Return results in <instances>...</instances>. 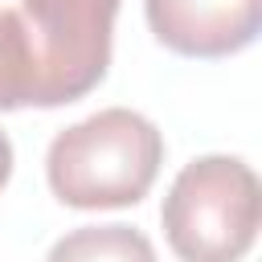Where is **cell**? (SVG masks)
Here are the masks:
<instances>
[{
  "label": "cell",
  "instance_id": "cell-4",
  "mask_svg": "<svg viewBox=\"0 0 262 262\" xmlns=\"http://www.w3.org/2000/svg\"><path fill=\"white\" fill-rule=\"evenodd\" d=\"M160 45L180 57H229L254 45L262 0H143Z\"/></svg>",
  "mask_w": 262,
  "mask_h": 262
},
{
  "label": "cell",
  "instance_id": "cell-2",
  "mask_svg": "<svg viewBox=\"0 0 262 262\" xmlns=\"http://www.w3.org/2000/svg\"><path fill=\"white\" fill-rule=\"evenodd\" d=\"M258 176L237 156H196L164 196L160 221L180 262H242L258 237Z\"/></svg>",
  "mask_w": 262,
  "mask_h": 262
},
{
  "label": "cell",
  "instance_id": "cell-5",
  "mask_svg": "<svg viewBox=\"0 0 262 262\" xmlns=\"http://www.w3.org/2000/svg\"><path fill=\"white\" fill-rule=\"evenodd\" d=\"M45 262H156V246L135 225H78L49 246Z\"/></svg>",
  "mask_w": 262,
  "mask_h": 262
},
{
  "label": "cell",
  "instance_id": "cell-3",
  "mask_svg": "<svg viewBox=\"0 0 262 262\" xmlns=\"http://www.w3.org/2000/svg\"><path fill=\"white\" fill-rule=\"evenodd\" d=\"M119 0H20L37 61L33 106H66L90 94L111 66Z\"/></svg>",
  "mask_w": 262,
  "mask_h": 262
},
{
  "label": "cell",
  "instance_id": "cell-1",
  "mask_svg": "<svg viewBox=\"0 0 262 262\" xmlns=\"http://www.w3.org/2000/svg\"><path fill=\"white\" fill-rule=\"evenodd\" d=\"M160 164V127L131 106H106L53 135L45 176L70 209H127L147 196Z\"/></svg>",
  "mask_w": 262,
  "mask_h": 262
},
{
  "label": "cell",
  "instance_id": "cell-7",
  "mask_svg": "<svg viewBox=\"0 0 262 262\" xmlns=\"http://www.w3.org/2000/svg\"><path fill=\"white\" fill-rule=\"evenodd\" d=\"M8 176H12V139L0 131V188L8 184Z\"/></svg>",
  "mask_w": 262,
  "mask_h": 262
},
{
  "label": "cell",
  "instance_id": "cell-6",
  "mask_svg": "<svg viewBox=\"0 0 262 262\" xmlns=\"http://www.w3.org/2000/svg\"><path fill=\"white\" fill-rule=\"evenodd\" d=\"M37 98V61L16 8H0V111L33 106Z\"/></svg>",
  "mask_w": 262,
  "mask_h": 262
}]
</instances>
